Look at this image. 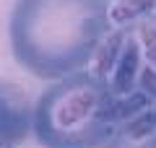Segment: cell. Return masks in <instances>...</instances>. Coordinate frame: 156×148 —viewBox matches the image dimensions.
<instances>
[{"instance_id": "cell-1", "label": "cell", "mask_w": 156, "mask_h": 148, "mask_svg": "<svg viewBox=\"0 0 156 148\" xmlns=\"http://www.w3.org/2000/svg\"><path fill=\"white\" fill-rule=\"evenodd\" d=\"M109 29L107 0H16L8 18L16 62L42 81L86 70Z\"/></svg>"}, {"instance_id": "cell-2", "label": "cell", "mask_w": 156, "mask_h": 148, "mask_svg": "<svg viewBox=\"0 0 156 148\" xmlns=\"http://www.w3.org/2000/svg\"><path fill=\"white\" fill-rule=\"evenodd\" d=\"M120 125V96L109 81L78 70L39 93L31 132L42 148H101Z\"/></svg>"}, {"instance_id": "cell-3", "label": "cell", "mask_w": 156, "mask_h": 148, "mask_svg": "<svg viewBox=\"0 0 156 148\" xmlns=\"http://www.w3.org/2000/svg\"><path fill=\"white\" fill-rule=\"evenodd\" d=\"M34 130V99L23 86L0 81V148H18Z\"/></svg>"}, {"instance_id": "cell-4", "label": "cell", "mask_w": 156, "mask_h": 148, "mask_svg": "<svg viewBox=\"0 0 156 148\" xmlns=\"http://www.w3.org/2000/svg\"><path fill=\"white\" fill-rule=\"evenodd\" d=\"M140 68H143V49H140V42H138V37H135V23H133V31L125 39L122 52H120V57H117V62H115V70H112V76H109L112 91H115L117 96H128L130 91H135Z\"/></svg>"}, {"instance_id": "cell-5", "label": "cell", "mask_w": 156, "mask_h": 148, "mask_svg": "<svg viewBox=\"0 0 156 148\" xmlns=\"http://www.w3.org/2000/svg\"><path fill=\"white\" fill-rule=\"evenodd\" d=\"M151 132H156V107L125 120L101 148H138Z\"/></svg>"}, {"instance_id": "cell-6", "label": "cell", "mask_w": 156, "mask_h": 148, "mask_svg": "<svg viewBox=\"0 0 156 148\" xmlns=\"http://www.w3.org/2000/svg\"><path fill=\"white\" fill-rule=\"evenodd\" d=\"M130 31H133V23H128V26H120L117 31L107 34L104 42L99 44V49H96V55H94V68H91V73H96L99 78H107L109 81L112 70H115V62L117 57H120V52H122V44L125 39L130 37Z\"/></svg>"}, {"instance_id": "cell-7", "label": "cell", "mask_w": 156, "mask_h": 148, "mask_svg": "<svg viewBox=\"0 0 156 148\" xmlns=\"http://www.w3.org/2000/svg\"><path fill=\"white\" fill-rule=\"evenodd\" d=\"M156 13V0H117L109 8V21L117 26H128V23L143 21V18Z\"/></svg>"}, {"instance_id": "cell-8", "label": "cell", "mask_w": 156, "mask_h": 148, "mask_svg": "<svg viewBox=\"0 0 156 148\" xmlns=\"http://www.w3.org/2000/svg\"><path fill=\"white\" fill-rule=\"evenodd\" d=\"M138 148H156V132H151V135L148 138H146V140L143 143H140V146Z\"/></svg>"}, {"instance_id": "cell-9", "label": "cell", "mask_w": 156, "mask_h": 148, "mask_svg": "<svg viewBox=\"0 0 156 148\" xmlns=\"http://www.w3.org/2000/svg\"><path fill=\"white\" fill-rule=\"evenodd\" d=\"M151 18H154V23H156V13H154V16H151Z\"/></svg>"}, {"instance_id": "cell-10", "label": "cell", "mask_w": 156, "mask_h": 148, "mask_svg": "<svg viewBox=\"0 0 156 148\" xmlns=\"http://www.w3.org/2000/svg\"><path fill=\"white\" fill-rule=\"evenodd\" d=\"M107 3H109V0H107Z\"/></svg>"}]
</instances>
